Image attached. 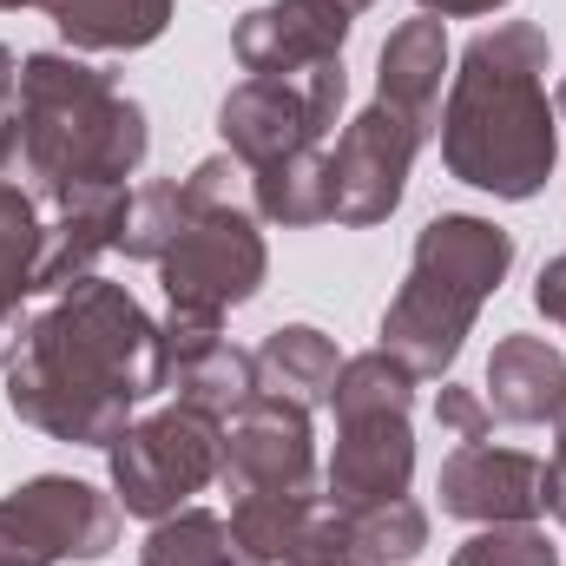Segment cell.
<instances>
[{
  "label": "cell",
  "mask_w": 566,
  "mask_h": 566,
  "mask_svg": "<svg viewBox=\"0 0 566 566\" xmlns=\"http://www.w3.org/2000/svg\"><path fill=\"white\" fill-rule=\"evenodd\" d=\"M145 396H165L158 316H145L126 283L93 271L27 316L20 356L7 363V409L27 428L73 448H113Z\"/></svg>",
  "instance_id": "cell-1"
},
{
  "label": "cell",
  "mask_w": 566,
  "mask_h": 566,
  "mask_svg": "<svg viewBox=\"0 0 566 566\" xmlns=\"http://www.w3.org/2000/svg\"><path fill=\"white\" fill-rule=\"evenodd\" d=\"M547 33L534 20L488 27L461 46L441 106V165L448 178L527 205L560 165V113L547 106Z\"/></svg>",
  "instance_id": "cell-2"
},
{
  "label": "cell",
  "mask_w": 566,
  "mask_h": 566,
  "mask_svg": "<svg viewBox=\"0 0 566 566\" xmlns=\"http://www.w3.org/2000/svg\"><path fill=\"white\" fill-rule=\"evenodd\" d=\"M145 151H151L145 106L113 86L106 66L60 46L20 60V171L40 205L66 211L126 191Z\"/></svg>",
  "instance_id": "cell-3"
},
{
  "label": "cell",
  "mask_w": 566,
  "mask_h": 566,
  "mask_svg": "<svg viewBox=\"0 0 566 566\" xmlns=\"http://www.w3.org/2000/svg\"><path fill=\"white\" fill-rule=\"evenodd\" d=\"M218 468H224V422L191 402L145 416L106 448L113 501L139 521H165V514L191 507V494H205L218 481Z\"/></svg>",
  "instance_id": "cell-4"
},
{
  "label": "cell",
  "mask_w": 566,
  "mask_h": 566,
  "mask_svg": "<svg viewBox=\"0 0 566 566\" xmlns=\"http://www.w3.org/2000/svg\"><path fill=\"white\" fill-rule=\"evenodd\" d=\"M343 99H349L343 60H323L296 80H251L244 73L218 106V133L244 171H258L271 158H290V151H310L329 139L343 119Z\"/></svg>",
  "instance_id": "cell-5"
},
{
  "label": "cell",
  "mask_w": 566,
  "mask_h": 566,
  "mask_svg": "<svg viewBox=\"0 0 566 566\" xmlns=\"http://www.w3.org/2000/svg\"><path fill=\"white\" fill-rule=\"evenodd\" d=\"M271 277V251H264V231L251 211H238L231 198L218 205H198V218L185 224V238L158 258V283H165V303L171 310H191V316H218L251 303Z\"/></svg>",
  "instance_id": "cell-6"
},
{
  "label": "cell",
  "mask_w": 566,
  "mask_h": 566,
  "mask_svg": "<svg viewBox=\"0 0 566 566\" xmlns=\"http://www.w3.org/2000/svg\"><path fill=\"white\" fill-rule=\"evenodd\" d=\"M119 547V501L73 474H33L0 501V566L106 560Z\"/></svg>",
  "instance_id": "cell-7"
},
{
  "label": "cell",
  "mask_w": 566,
  "mask_h": 566,
  "mask_svg": "<svg viewBox=\"0 0 566 566\" xmlns=\"http://www.w3.org/2000/svg\"><path fill=\"white\" fill-rule=\"evenodd\" d=\"M422 133L389 113L382 99L363 106L343 139L329 151V218L349 224V231H369V224H389L402 191H409V171H416V151H422Z\"/></svg>",
  "instance_id": "cell-8"
},
{
  "label": "cell",
  "mask_w": 566,
  "mask_h": 566,
  "mask_svg": "<svg viewBox=\"0 0 566 566\" xmlns=\"http://www.w3.org/2000/svg\"><path fill=\"white\" fill-rule=\"evenodd\" d=\"M224 494H316V434L310 409L277 402V396H251L231 422H224V468H218Z\"/></svg>",
  "instance_id": "cell-9"
},
{
  "label": "cell",
  "mask_w": 566,
  "mask_h": 566,
  "mask_svg": "<svg viewBox=\"0 0 566 566\" xmlns=\"http://www.w3.org/2000/svg\"><path fill=\"white\" fill-rule=\"evenodd\" d=\"M158 363H165V389L218 422H231L251 396H258V356L224 343L218 316H191V310H165L158 316Z\"/></svg>",
  "instance_id": "cell-10"
},
{
  "label": "cell",
  "mask_w": 566,
  "mask_h": 566,
  "mask_svg": "<svg viewBox=\"0 0 566 566\" xmlns=\"http://www.w3.org/2000/svg\"><path fill=\"white\" fill-rule=\"evenodd\" d=\"M541 481H547V461L541 454L494 448V441H461L441 461L434 494H441V514L474 521V527H494V521H534L547 507Z\"/></svg>",
  "instance_id": "cell-11"
},
{
  "label": "cell",
  "mask_w": 566,
  "mask_h": 566,
  "mask_svg": "<svg viewBox=\"0 0 566 566\" xmlns=\"http://www.w3.org/2000/svg\"><path fill=\"white\" fill-rule=\"evenodd\" d=\"M416 481V428L409 416H336V454L323 474V501L336 514H363L376 501L409 494Z\"/></svg>",
  "instance_id": "cell-12"
},
{
  "label": "cell",
  "mask_w": 566,
  "mask_h": 566,
  "mask_svg": "<svg viewBox=\"0 0 566 566\" xmlns=\"http://www.w3.org/2000/svg\"><path fill=\"white\" fill-rule=\"evenodd\" d=\"M343 40H349V13H336L329 0H271L238 20L231 53L251 80H296L323 60H343Z\"/></svg>",
  "instance_id": "cell-13"
},
{
  "label": "cell",
  "mask_w": 566,
  "mask_h": 566,
  "mask_svg": "<svg viewBox=\"0 0 566 566\" xmlns=\"http://www.w3.org/2000/svg\"><path fill=\"white\" fill-rule=\"evenodd\" d=\"M474 316H481L474 296H461V290H448V283H428V277L409 271V283H402V290L389 296V310H382V343H376V349H389L416 382H448V369H454V356H461Z\"/></svg>",
  "instance_id": "cell-14"
},
{
  "label": "cell",
  "mask_w": 566,
  "mask_h": 566,
  "mask_svg": "<svg viewBox=\"0 0 566 566\" xmlns=\"http://www.w3.org/2000/svg\"><path fill=\"white\" fill-rule=\"evenodd\" d=\"M409 271L428 283H448L474 303H488L507 271H514V238L494 224V218H474V211H441L416 231V258Z\"/></svg>",
  "instance_id": "cell-15"
},
{
  "label": "cell",
  "mask_w": 566,
  "mask_h": 566,
  "mask_svg": "<svg viewBox=\"0 0 566 566\" xmlns=\"http://www.w3.org/2000/svg\"><path fill=\"white\" fill-rule=\"evenodd\" d=\"M454 53H448V27L422 13V20H402L382 53H376V99L389 113H402L422 139L441 133V80H448Z\"/></svg>",
  "instance_id": "cell-16"
},
{
  "label": "cell",
  "mask_w": 566,
  "mask_h": 566,
  "mask_svg": "<svg viewBox=\"0 0 566 566\" xmlns=\"http://www.w3.org/2000/svg\"><path fill=\"white\" fill-rule=\"evenodd\" d=\"M488 409L514 428L554 422L566 409V356L547 336H501L488 356Z\"/></svg>",
  "instance_id": "cell-17"
},
{
  "label": "cell",
  "mask_w": 566,
  "mask_h": 566,
  "mask_svg": "<svg viewBox=\"0 0 566 566\" xmlns=\"http://www.w3.org/2000/svg\"><path fill=\"white\" fill-rule=\"evenodd\" d=\"M40 258H46V218L40 198L0 178V369L20 356L27 336V296H40Z\"/></svg>",
  "instance_id": "cell-18"
},
{
  "label": "cell",
  "mask_w": 566,
  "mask_h": 566,
  "mask_svg": "<svg viewBox=\"0 0 566 566\" xmlns=\"http://www.w3.org/2000/svg\"><path fill=\"white\" fill-rule=\"evenodd\" d=\"M251 356H258V396H277L296 409H323L336 389V369H343L336 336H323L316 323H283Z\"/></svg>",
  "instance_id": "cell-19"
},
{
  "label": "cell",
  "mask_w": 566,
  "mask_h": 566,
  "mask_svg": "<svg viewBox=\"0 0 566 566\" xmlns=\"http://www.w3.org/2000/svg\"><path fill=\"white\" fill-rule=\"evenodd\" d=\"M126 205H133V191H106V198H86V205L53 211V224H46V258H40V290L60 296L66 283L93 277V264H99L106 251H119Z\"/></svg>",
  "instance_id": "cell-20"
},
{
  "label": "cell",
  "mask_w": 566,
  "mask_h": 566,
  "mask_svg": "<svg viewBox=\"0 0 566 566\" xmlns=\"http://www.w3.org/2000/svg\"><path fill=\"white\" fill-rule=\"evenodd\" d=\"M73 53H139L171 27V0H46Z\"/></svg>",
  "instance_id": "cell-21"
},
{
  "label": "cell",
  "mask_w": 566,
  "mask_h": 566,
  "mask_svg": "<svg viewBox=\"0 0 566 566\" xmlns=\"http://www.w3.org/2000/svg\"><path fill=\"white\" fill-rule=\"evenodd\" d=\"M251 205L264 224L283 231H303V224H329V151L310 145V151H290L251 171Z\"/></svg>",
  "instance_id": "cell-22"
},
{
  "label": "cell",
  "mask_w": 566,
  "mask_h": 566,
  "mask_svg": "<svg viewBox=\"0 0 566 566\" xmlns=\"http://www.w3.org/2000/svg\"><path fill=\"white\" fill-rule=\"evenodd\" d=\"M139 566H264L251 560V547L238 541L231 514H211V507H178L165 521H151L139 547Z\"/></svg>",
  "instance_id": "cell-23"
},
{
  "label": "cell",
  "mask_w": 566,
  "mask_h": 566,
  "mask_svg": "<svg viewBox=\"0 0 566 566\" xmlns=\"http://www.w3.org/2000/svg\"><path fill=\"white\" fill-rule=\"evenodd\" d=\"M329 409H336V416H409V409H416V376H409L389 349L343 356L336 389H329Z\"/></svg>",
  "instance_id": "cell-24"
},
{
  "label": "cell",
  "mask_w": 566,
  "mask_h": 566,
  "mask_svg": "<svg viewBox=\"0 0 566 566\" xmlns=\"http://www.w3.org/2000/svg\"><path fill=\"white\" fill-rule=\"evenodd\" d=\"M316 501H323V494H244V501H231V527H238V541L251 547V560L283 566L290 547L303 541Z\"/></svg>",
  "instance_id": "cell-25"
},
{
  "label": "cell",
  "mask_w": 566,
  "mask_h": 566,
  "mask_svg": "<svg viewBox=\"0 0 566 566\" xmlns=\"http://www.w3.org/2000/svg\"><path fill=\"white\" fill-rule=\"evenodd\" d=\"M349 547H356V560H369V566H409V560H422L428 514L409 501V494L376 501V507L349 514Z\"/></svg>",
  "instance_id": "cell-26"
},
{
  "label": "cell",
  "mask_w": 566,
  "mask_h": 566,
  "mask_svg": "<svg viewBox=\"0 0 566 566\" xmlns=\"http://www.w3.org/2000/svg\"><path fill=\"white\" fill-rule=\"evenodd\" d=\"M448 566H560L554 554V541H547V527H534V521H494V527H474Z\"/></svg>",
  "instance_id": "cell-27"
},
{
  "label": "cell",
  "mask_w": 566,
  "mask_h": 566,
  "mask_svg": "<svg viewBox=\"0 0 566 566\" xmlns=\"http://www.w3.org/2000/svg\"><path fill=\"white\" fill-rule=\"evenodd\" d=\"M283 566H369V560H356V547H349V514H336L329 501H316L303 541L290 547Z\"/></svg>",
  "instance_id": "cell-28"
},
{
  "label": "cell",
  "mask_w": 566,
  "mask_h": 566,
  "mask_svg": "<svg viewBox=\"0 0 566 566\" xmlns=\"http://www.w3.org/2000/svg\"><path fill=\"white\" fill-rule=\"evenodd\" d=\"M434 422L454 428L461 441H488V434H494V409H488V396H481V389L441 382V396H434Z\"/></svg>",
  "instance_id": "cell-29"
},
{
  "label": "cell",
  "mask_w": 566,
  "mask_h": 566,
  "mask_svg": "<svg viewBox=\"0 0 566 566\" xmlns=\"http://www.w3.org/2000/svg\"><path fill=\"white\" fill-rule=\"evenodd\" d=\"M20 165V60L0 46V178Z\"/></svg>",
  "instance_id": "cell-30"
},
{
  "label": "cell",
  "mask_w": 566,
  "mask_h": 566,
  "mask_svg": "<svg viewBox=\"0 0 566 566\" xmlns=\"http://www.w3.org/2000/svg\"><path fill=\"white\" fill-rule=\"evenodd\" d=\"M534 310H541V316L566 336V251L541 264V277H534Z\"/></svg>",
  "instance_id": "cell-31"
},
{
  "label": "cell",
  "mask_w": 566,
  "mask_h": 566,
  "mask_svg": "<svg viewBox=\"0 0 566 566\" xmlns=\"http://www.w3.org/2000/svg\"><path fill=\"white\" fill-rule=\"evenodd\" d=\"M416 7L434 20H474V13H501L507 0H416Z\"/></svg>",
  "instance_id": "cell-32"
},
{
  "label": "cell",
  "mask_w": 566,
  "mask_h": 566,
  "mask_svg": "<svg viewBox=\"0 0 566 566\" xmlns=\"http://www.w3.org/2000/svg\"><path fill=\"white\" fill-rule=\"evenodd\" d=\"M541 494H547L554 521L566 527V454H554V461H547V481H541Z\"/></svg>",
  "instance_id": "cell-33"
},
{
  "label": "cell",
  "mask_w": 566,
  "mask_h": 566,
  "mask_svg": "<svg viewBox=\"0 0 566 566\" xmlns=\"http://www.w3.org/2000/svg\"><path fill=\"white\" fill-rule=\"evenodd\" d=\"M329 7H336V13H349V20H356V13H369V7H376V0H329Z\"/></svg>",
  "instance_id": "cell-34"
},
{
  "label": "cell",
  "mask_w": 566,
  "mask_h": 566,
  "mask_svg": "<svg viewBox=\"0 0 566 566\" xmlns=\"http://www.w3.org/2000/svg\"><path fill=\"white\" fill-rule=\"evenodd\" d=\"M554 434H560V448H554V454H566V409L554 416Z\"/></svg>",
  "instance_id": "cell-35"
},
{
  "label": "cell",
  "mask_w": 566,
  "mask_h": 566,
  "mask_svg": "<svg viewBox=\"0 0 566 566\" xmlns=\"http://www.w3.org/2000/svg\"><path fill=\"white\" fill-rule=\"evenodd\" d=\"M0 7H7V13H13V7H46V0H0Z\"/></svg>",
  "instance_id": "cell-36"
},
{
  "label": "cell",
  "mask_w": 566,
  "mask_h": 566,
  "mask_svg": "<svg viewBox=\"0 0 566 566\" xmlns=\"http://www.w3.org/2000/svg\"><path fill=\"white\" fill-rule=\"evenodd\" d=\"M554 113H560V126H566V86H560V106H554Z\"/></svg>",
  "instance_id": "cell-37"
}]
</instances>
